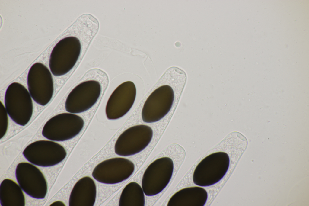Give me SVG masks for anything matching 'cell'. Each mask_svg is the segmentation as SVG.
<instances>
[{
	"instance_id": "8fae6325",
	"label": "cell",
	"mask_w": 309,
	"mask_h": 206,
	"mask_svg": "<svg viewBox=\"0 0 309 206\" xmlns=\"http://www.w3.org/2000/svg\"><path fill=\"white\" fill-rule=\"evenodd\" d=\"M134 163L121 157L110 159L100 163L94 168L93 177L102 183L113 184L120 183L129 177L135 170Z\"/></svg>"
},
{
	"instance_id": "ba28073f",
	"label": "cell",
	"mask_w": 309,
	"mask_h": 206,
	"mask_svg": "<svg viewBox=\"0 0 309 206\" xmlns=\"http://www.w3.org/2000/svg\"><path fill=\"white\" fill-rule=\"evenodd\" d=\"M153 134L152 129L147 125L141 124L131 127L118 137L114 146L115 152L123 156L137 154L149 144Z\"/></svg>"
},
{
	"instance_id": "e0dca14e",
	"label": "cell",
	"mask_w": 309,
	"mask_h": 206,
	"mask_svg": "<svg viewBox=\"0 0 309 206\" xmlns=\"http://www.w3.org/2000/svg\"><path fill=\"white\" fill-rule=\"evenodd\" d=\"M64 204H64V203L63 202H61V201H56V202H55L53 203L52 204L50 205V206H51V205H56H56H59V206H60H60H61V205L62 206L63 205V206H64V205H65Z\"/></svg>"
},
{
	"instance_id": "5b68a950",
	"label": "cell",
	"mask_w": 309,
	"mask_h": 206,
	"mask_svg": "<svg viewBox=\"0 0 309 206\" xmlns=\"http://www.w3.org/2000/svg\"><path fill=\"white\" fill-rule=\"evenodd\" d=\"M174 168L173 161L168 157H161L152 163L145 170L142 180L145 194L152 196L162 191L171 179Z\"/></svg>"
},
{
	"instance_id": "3957f363",
	"label": "cell",
	"mask_w": 309,
	"mask_h": 206,
	"mask_svg": "<svg viewBox=\"0 0 309 206\" xmlns=\"http://www.w3.org/2000/svg\"><path fill=\"white\" fill-rule=\"evenodd\" d=\"M230 159L223 152L212 153L205 157L196 166L193 180L196 185L206 187L213 185L220 181L228 172Z\"/></svg>"
},
{
	"instance_id": "30bf717a",
	"label": "cell",
	"mask_w": 309,
	"mask_h": 206,
	"mask_svg": "<svg viewBox=\"0 0 309 206\" xmlns=\"http://www.w3.org/2000/svg\"><path fill=\"white\" fill-rule=\"evenodd\" d=\"M101 92V85L97 81L89 80L80 83L68 95L65 104L66 110L73 114L88 110L97 101Z\"/></svg>"
},
{
	"instance_id": "2e32d148",
	"label": "cell",
	"mask_w": 309,
	"mask_h": 206,
	"mask_svg": "<svg viewBox=\"0 0 309 206\" xmlns=\"http://www.w3.org/2000/svg\"><path fill=\"white\" fill-rule=\"evenodd\" d=\"M8 113L3 104L1 102L0 107V138L3 137L6 133L8 125Z\"/></svg>"
},
{
	"instance_id": "6da1fadb",
	"label": "cell",
	"mask_w": 309,
	"mask_h": 206,
	"mask_svg": "<svg viewBox=\"0 0 309 206\" xmlns=\"http://www.w3.org/2000/svg\"><path fill=\"white\" fill-rule=\"evenodd\" d=\"M74 35L60 40L54 47L50 56L49 67L55 76L64 75L74 66L81 55L83 43H89L93 36L86 27L76 22Z\"/></svg>"
},
{
	"instance_id": "4fadbf2b",
	"label": "cell",
	"mask_w": 309,
	"mask_h": 206,
	"mask_svg": "<svg viewBox=\"0 0 309 206\" xmlns=\"http://www.w3.org/2000/svg\"><path fill=\"white\" fill-rule=\"evenodd\" d=\"M97 189L94 181L89 176L79 180L71 192L70 206H93L95 203Z\"/></svg>"
},
{
	"instance_id": "9a60e30c",
	"label": "cell",
	"mask_w": 309,
	"mask_h": 206,
	"mask_svg": "<svg viewBox=\"0 0 309 206\" xmlns=\"http://www.w3.org/2000/svg\"><path fill=\"white\" fill-rule=\"evenodd\" d=\"M144 192L135 182L127 184L123 189L119 201V206H143L145 204Z\"/></svg>"
},
{
	"instance_id": "7a4b0ae2",
	"label": "cell",
	"mask_w": 309,
	"mask_h": 206,
	"mask_svg": "<svg viewBox=\"0 0 309 206\" xmlns=\"http://www.w3.org/2000/svg\"><path fill=\"white\" fill-rule=\"evenodd\" d=\"M5 104L8 115L17 124L24 126L29 122L33 113V104L30 93L23 85L14 82L8 86Z\"/></svg>"
},
{
	"instance_id": "7c38bea8",
	"label": "cell",
	"mask_w": 309,
	"mask_h": 206,
	"mask_svg": "<svg viewBox=\"0 0 309 206\" xmlns=\"http://www.w3.org/2000/svg\"><path fill=\"white\" fill-rule=\"evenodd\" d=\"M136 93L135 85L132 81H126L119 85L107 101L105 109L107 119L116 120L125 115L134 103Z\"/></svg>"
},
{
	"instance_id": "9c48e42d",
	"label": "cell",
	"mask_w": 309,
	"mask_h": 206,
	"mask_svg": "<svg viewBox=\"0 0 309 206\" xmlns=\"http://www.w3.org/2000/svg\"><path fill=\"white\" fill-rule=\"evenodd\" d=\"M174 98V90L168 85H163L154 90L145 102L142 111L143 121L147 123L158 121L170 111Z\"/></svg>"
},
{
	"instance_id": "52a82bcc",
	"label": "cell",
	"mask_w": 309,
	"mask_h": 206,
	"mask_svg": "<svg viewBox=\"0 0 309 206\" xmlns=\"http://www.w3.org/2000/svg\"><path fill=\"white\" fill-rule=\"evenodd\" d=\"M23 154L29 162L39 166H52L62 161L66 157L65 149L55 142L46 140L35 141L28 145Z\"/></svg>"
},
{
	"instance_id": "5bb4252c",
	"label": "cell",
	"mask_w": 309,
	"mask_h": 206,
	"mask_svg": "<svg viewBox=\"0 0 309 206\" xmlns=\"http://www.w3.org/2000/svg\"><path fill=\"white\" fill-rule=\"evenodd\" d=\"M208 198L207 191L199 187H188L181 189L170 198L168 206H203Z\"/></svg>"
},
{
	"instance_id": "8992f818",
	"label": "cell",
	"mask_w": 309,
	"mask_h": 206,
	"mask_svg": "<svg viewBox=\"0 0 309 206\" xmlns=\"http://www.w3.org/2000/svg\"><path fill=\"white\" fill-rule=\"evenodd\" d=\"M30 94L38 104L45 106L51 100L53 93V83L51 72L43 64L37 62L30 67L27 75Z\"/></svg>"
},
{
	"instance_id": "277c9868",
	"label": "cell",
	"mask_w": 309,
	"mask_h": 206,
	"mask_svg": "<svg viewBox=\"0 0 309 206\" xmlns=\"http://www.w3.org/2000/svg\"><path fill=\"white\" fill-rule=\"evenodd\" d=\"M84 125V120L79 116L70 113H62L53 117L46 123L42 134L51 140L63 141L76 136Z\"/></svg>"
}]
</instances>
